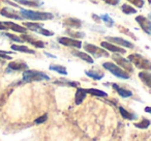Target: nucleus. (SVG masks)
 I'll return each mask as SVG.
<instances>
[{
	"instance_id": "nucleus-18",
	"label": "nucleus",
	"mask_w": 151,
	"mask_h": 141,
	"mask_svg": "<svg viewBox=\"0 0 151 141\" xmlns=\"http://www.w3.org/2000/svg\"><path fill=\"white\" fill-rule=\"evenodd\" d=\"M139 78L149 88H151V73L149 71H142L139 73Z\"/></svg>"
},
{
	"instance_id": "nucleus-34",
	"label": "nucleus",
	"mask_w": 151,
	"mask_h": 141,
	"mask_svg": "<svg viewBox=\"0 0 151 141\" xmlns=\"http://www.w3.org/2000/svg\"><path fill=\"white\" fill-rule=\"evenodd\" d=\"M5 35L7 36V38H9L12 40H14V42H17V43H23L24 40H22L21 38H19V36L15 35V34H11V33H5Z\"/></svg>"
},
{
	"instance_id": "nucleus-11",
	"label": "nucleus",
	"mask_w": 151,
	"mask_h": 141,
	"mask_svg": "<svg viewBox=\"0 0 151 141\" xmlns=\"http://www.w3.org/2000/svg\"><path fill=\"white\" fill-rule=\"evenodd\" d=\"M62 24L65 27L73 28V29H79L82 27V21L77 18H66L65 20H63Z\"/></svg>"
},
{
	"instance_id": "nucleus-32",
	"label": "nucleus",
	"mask_w": 151,
	"mask_h": 141,
	"mask_svg": "<svg viewBox=\"0 0 151 141\" xmlns=\"http://www.w3.org/2000/svg\"><path fill=\"white\" fill-rule=\"evenodd\" d=\"M126 1L129 2L130 4L134 5L136 7H138V9H142L144 7V1L143 0H126Z\"/></svg>"
},
{
	"instance_id": "nucleus-25",
	"label": "nucleus",
	"mask_w": 151,
	"mask_h": 141,
	"mask_svg": "<svg viewBox=\"0 0 151 141\" xmlns=\"http://www.w3.org/2000/svg\"><path fill=\"white\" fill-rule=\"evenodd\" d=\"M85 74L90 78L94 79V80H101L104 78V73L101 72H95V71H85Z\"/></svg>"
},
{
	"instance_id": "nucleus-4",
	"label": "nucleus",
	"mask_w": 151,
	"mask_h": 141,
	"mask_svg": "<svg viewBox=\"0 0 151 141\" xmlns=\"http://www.w3.org/2000/svg\"><path fill=\"white\" fill-rule=\"evenodd\" d=\"M103 67H105L107 71H109L111 74H113L115 77L120 79H128L129 78V74L127 72H125L124 69H122L121 67H119L117 64L113 62H110V61H107V62L103 63Z\"/></svg>"
},
{
	"instance_id": "nucleus-41",
	"label": "nucleus",
	"mask_w": 151,
	"mask_h": 141,
	"mask_svg": "<svg viewBox=\"0 0 151 141\" xmlns=\"http://www.w3.org/2000/svg\"><path fill=\"white\" fill-rule=\"evenodd\" d=\"M45 54H46L47 56H49V57H52V58H56V56H55V55H52V54H50V53L45 52Z\"/></svg>"
},
{
	"instance_id": "nucleus-13",
	"label": "nucleus",
	"mask_w": 151,
	"mask_h": 141,
	"mask_svg": "<svg viewBox=\"0 0 151 141\" xmlns=\"http://www.w3.org/2000/svg\"><path fill=\"white\" fill-rule=\"evenodd\" d=\"M71 54H73V56L82 59L83 61H86V62L90 63V64L94 62L92 56H90V55H89L88 53H86V52H81V51H78V50H73V51H71Z\"/></svg>"
},
{
	"instance_id": "nucleus-3",
	"label": "nucleus",
	"mask_w": 151,
	"mask_h": 141,
	"mask_svg": "<svg viewBox=\"0 0 151 141\" xmlns=\"http://www.w3.org/2000/svg\"><path fill=\"white\" fill-rule=\"evenodd\" d=\"M50 80V77L47 74L35 69H26L23 72L24 82H35V81Z\"/></svg>"
},
{
	"instance_id": "nucleus-26",
	"label": "nucleus",
	"mask_w": 151,
	"mask_h": 141,
	"mask_svg": "<svg viewBox=\"0 0 151 141\" xmlns=\"http://www.w3.org/2000/svg\"><path fill=\"white\" fill-rule=\"evenodd\" d=\"M86 93H89V95H96V97H104V98L108 97L107 93H105V91H103V90H99V89H96V88H87Z\"/></svg>"
},
{
	"instance_id": "nucleus-29",
	"label": "nucleus",
	"mask_w": 151,
	"mask_h": 141,
	"mask_svg": "<svg viewBox=\"0 0 151 141\" xmlns=\"http://www.w3.org/2000/svg\"><path fill=\"white\" fill-rule=\"evenodd\" d=\"M56 84L59 85H65V86H70V87H79V83L75 82V81H69V80H65V79H61V80L56 81Z\"/></svg>"
},
{
	"instance_id": "nucleus-38",
	"label": "nucleus",
	"mask_w": 151,
	"mask_h": 141,
	"mask_svg": "<svg viewBox=\"0 0 151 141\" xmlns=\"http://www.w3.org/2000/svg\"><path fill=\"white\" fill-rule=\"evenodd\" d=\"M0 29L1 30H6L7 29V27L3 24V22H0Z\"/></svg>"
},
{
	"instance_id": "nucleus-33",
	"label": "nucleus",
	"mask_w": 151,
	"mask_h": 141,
	"mask_svg": "<svg viewBox=\"0 0 151 141\" xmlns=\"http://www.w3.org/2000/svg\"><path fill=\"white\" fill-rule=\"evenodd\" d=\"M37 33L42 34V35H45V36H52L53 34H54L52 31H50V30H48V29H45L44 27H42L40 29H38Z\"/></svg>"
},
{
	"instance_id": "nucleus-7",
	"label": "nucleus",
	"mask_w": 151,
	"mask_h": 141,
	"mask_svg": "<svg viewBox=\"0 0 151 141\" xmlns=\"http://www.w3.org/2000/svg\"><path fill=\"white\" fill-rule=\"evenodd\" d=\"M57 42L65 47H71V48H77V49L82 48V42L81 40H75V38H71L60 36V38H57Z\"/></svg>"
},
{
	"instance_id": "nucleus-8",
	"label": "nucleus",
	"mask_w": 151,
	"mask_h": 141,
	"mask_svg": "<svg viewBox=\"0 0 151 141\" xmlns=\"http://www.w3.org/2000/svg\"><path fill=\"white\" fill-rule=\"evenodd\" d=\"M136 21L141 27V29L147 34H151V20L149 18H146L144 16H137Z\"/></svg>"
},
{
	"instance_id": "nucleus-42",
	"label": "nucleus",
	"mask_w": 151,
	"mask_h": 141,
	"mask_svg": "<svg viewBox=\"0 0 151 141\" xmlns=\"http://www.w3.org/2000/svg\"><path fill=\"white\" fill-rule=\"evenodd\" d=\"M149 19H150V20H151V13H150V14H149Z\"/></svg>"
},
{
	"instance_id": "nucleus-14",
	"label": "nucleus",
	"mask_w": 151,
	"mask_h": 141,
	"mask_svg": "<svg viewBox=\"0 0 151 141\" xmlns=\"http://www.w3.org/2000/svg\"><path fill=\"white\" fill-rule=\"evenodd\" d=\"M112 87H113L114 90H115L116 93H117L118 95H120V97L123 98V99H126V98H130L132 95V91L128 90V89L122 88L121 86H119V85L116 84V83H113V84H112Z\"/></svg>"
},
{
	"instance_id": "nucleus-39",
	"label": "nucleus",
	"mask_w": 151,
	"mask_h": 141,
	"mask_svg": "<svg viewBox=\"0 0 151 141\" xmlns=\"http://www.w3.org/2000/svg\"><path fill=\"white\" fill-rule=\"evenodd\" d=\"M92 18H93V20H95V21H97V22L101 21V17H99V16L94 15V14H93V15H92Z\"/></svg>"
},
{
	"instance_id": "nucleus-35",
	"label": "nucleus",
	"mask_w": 151,
	"mask_h": 141,
	"mask_svg": "<svg viewBox=\"0 0 151 141\" xmlns=\"http://www.w3.org/2000/svg\"><path fill=\"white\" fill-rule=\"evenodd\" d=\"M47 119H48V114L45 113L44 115H42V116H40L38 118H36V119L34 120V122H35L36 124H44Z\"/></svg>"
},
{
	"instance_id": "nucleus-23",
	"label": "nucleus",
	"mask_w": 151,
	"mask_h": 141,
	"mask_svg": "<svg viewBox=\"0 0 151 141\" xmlns=\"http://www.w3.org/2000/svg\"><path fill=\"white\" fill-rule=\"evenodd\" d=\"M119 112H120V114H121V116L124 118V119L134 120V119H136V118H137L136 114L130 113V112H128L127 110H125L123 107H121V106H119Z\"/></svg>"
},
{
	"instance_id": "nucleus-6",
	"label": "nucleus",
	"mask_w": 151,
	"mask_h": 141,
	"mask_svg": "<svg viewBox=\"0 0 151 141\" xmlns=\"http://www.w3.org/2000/svg\"><path fill=\"white\" fill-rule=\"evenodd\" d=\"M112 59L117 63V65L119 67H121L122 69H124L125 72L127 73H132L134 72V67H132V62H130L128 59L124 58L121 56V54H118V53H114L112 55Z\"/></svg>"
},
{
	"instance_id": "nucleus-20",
	"label": "nucleus",
	"mask_w": 151,
	"mask_h": 141,
	"mask_svg": "<svg viewBox=\"0 0 151 141\" xmlns=\"http://www.w3.org/2000/svg\"><path fill=\"white\" fill-rule=\"evenodd\" d=\"M15 1H17L20 4L27 5V7H38L44 4L40 0H15Z\"/></svg>"
},
{
	"instance_id": "nucleus-27",
	"label": "nucleus",
	"mask_w": 151,
	"mask_h": 141,
	"mask_svg": "<svg viewBox=\"0 0 151 141\" xmlns=\"http://www.w3.org/2000/svg\"><path fill=\"white\" fill-rule=\"evenodd\" d=\"M121 11L125 15H134V14L137 13V9L132 7V5L127 4V3H124V4L121 5Z\"/></svg>"
},
{
	"instance_id": "nucleus-43",
	"label": "nucleus",
	"mask_w": 151,
	"mask_h": 141,
	"mask_svg": "<svg viewBox=\"0 0 151 141\" xmlns=\"http://www.w3.org/2000/svg\"><path fill=\"white\" fill-rule=\"evenodd\" d=\"M147 1H148V2H149V3H150V4H151V0H147Z\"/></svg>"
},
{
	"instance_id": "nucleus-36",
	"label": "nucleus",
	"mask_w": 151,
	"mask_h": 141,
	"mask_svg": "<svg viewBox=\"0 0 151 141\" xmlns=\"http://www.w3.org/2000/svg\"><path fill=\"white\" fill-rule=\"evenodd\" d=\"M11 52H6V51H0V58L3 59H12L11 56H7V54H9Z\"/></svg>"
},
{
	"instance_id": "nucleus-16",
	"label": "nucleus",
	"mask_w": 151,
	"mask_h": 141,
	"mask_svg": "<svg viewBox=\"0 0 151 141\" xmlns=\"http://www.w3.org/2000/svg\"><path fill=\"white\" fill-rule=\"evenodd\" d=\"M86 95H87L86 89L81 88V87H77V91H76V95H75V103L77 105L82 104V102L85 100Z\"/></svg>"
},
{
	"instance_id": "nucleus-40",
	"label": "nucleus",
	"mask_w": 151,
	"mask_h": 141,
	"mask_svg": "<svg viewBox=\"0 0 151 141\" xmlns=\"http://www.w3.org/2000/svg\"><path fill=\"white\" fill-rule=\"evenodd\" d=\"M145 112H147V113H150L151 114V106H148V107L145 108Z\"/></svg>"
},
{
	"instance_id": "nucleus-37",
	"label": "nucleus",
	"mask_w": 151,
	"mask_h": 141,
	"mask_svg": "<svg viewBox=\"0 0 151 141\" xmlns=\"http://www.w3.org/2000/svg\"><path fill=\"white\" fill-rule=\"evenodd\" d=\"M103 1L109 5H117L119 3V0H103Z\"/></svg>"
},
{
	"instance_id": "nucleus-9",
	"label": "nucleus",
	"mask_w": 151,
	"mask_h": 141,
	"mask_svg": "<svg viewBox=\"0 0 151 141\" xmlns=\"http://www.w3.org/2000/svg\"><path fill=\"white\" fill-rule=\"evenodd\" d=\"M107 40H109L110 43L112 44H115L117 46H121V47H124V48H128V49H132L134 48V44L128 40H124L122 38H117V36H107Z\"/></svg>"
},
{
	"instance_id": "nucleus-12",
	"label": "nucleus",
	"mask_w": 151,
	"mask_h": 141,
	"mask_svg": "<svg viewBox=\"0 0 151 141\" xmlns=\"http://www.w3.org/2000/svg\"><path fill=\"white\" fill-rule=\"evenodd\" d=\"M0 14L3 16V17H6V18H11V19H16V20H22L23 17L21 16L20 13H16L14 9H9V7H4V9H1Z\"/></svg>"
},
{
	"instance_id": "nucleus-10",
	"label": "nucleus",
	"mask_w": 151,
	"mask_h": 141,
	"mask_svg": "<svg viewBox=\"0 0 151 141\" xmlns=\"http://www.w3.org/2000/svg\"><path fill=\"white\" fill-rule=\"evenodd\" d=\"M101 48H104L105 50L107 51H111V52L113 53H118V54H125V49L121 48V47L117 46V45L115 44H112V43L110 42H101Z\"/></svg>"
},
{
	"instance_id": "nucleus-24",
	"label": "nucleus",
	"mask_w": 151,
	"mask_h": 141,
	"mask_svg": "<svg viewBox=\"0 0 151 141\" xmlns=\"http://www.w3.org/2000/svg\"><path fill=\"white\" fill-rule=\"evenodd\" d=\"M23 26H25L26 29H29V30H32L34 32H37L38 29L42 27V24L40 23H35V22H25L23 24Z\"/></svg>"
},
{
	"instance_id": "nucleus-5",
	"label": "nucleus",
	"mask_w": 151,
	"mask_h": 141,
	"mask_svg": "<svg viewBox=\"0 0 151 141\" xmlns=\"http://www.w3.org/2000/svg\"><path fill=\"white\" fill-rule=\"evenodd\" d=\"M84 49L86 51V53H88L90 56H93L95 58H101V57H109L110 54L107 50H105L104 48L97 47L95 45L92 44H85Z\"/></svg>"
},
{
	"instance_id": "nucleus-1",
	"label": "nucleus",
	"mask_w": 151,
	"mask_h": 141,
	"mask_svg": "<svg viewBox=\"0 0 151 141\" xmlns=\"http://www.w3.org/2000/svg\"><path fill=\"white\" fill-rule=\"evenodd\" d=\"M23 19L32 20V21H46V20H52L54 15L51 13H45V12H33L22 9L20 12Z\"/></svg>"
},
{
	"instance_id": "nucleus-31",
	"label": "nucleus",
	"mask_w": 151,
	"mask_h": 141,
	"mask_svg": "<svg viewBox=\"0 0 151 141\" xmlns=\"http://www.w3.org/2000/svg\"><path fill=\"white\" fill-rule=\"evenodd\" d=\"M67 33L69 34L71 38H75V40H78V38H82L85 36V34L83 32H77V31H71V30H67Z\"/></svg>"
},
{
	"instance_id": "nucleus-15",
	"label": "nucleus",
	"mask_w": 151,
	"mask_h": 141,
	"mask_svg": "<svg viewBox=\"0 0 151 141\" xmlns=\"http://www.w3.org/2000/svg\"><path fill=\"white\" fill-rule=\"evenodd\" d=\"M9 69L12 71H26L28 69V65L24 61H12L9 64Z\"/></svg>"
},
{
	"instance_id": "nucleus-17",
	"label": "nucleus",
	"mask_w": 151,
	"mask_h": 141,
	"mask_svg": "<svg viewBox=\"0 0 151 141\" xmlns=\"http://www.w3.org/2000/svg\"><path fill=\"white\" fill-rule=\"evenodd\" d=\"M5 26L7 27V29H12L13 31H16V32H19V33H23L25 34L27 29L23 26H20L16 23H13V22H3Z\"/></svg>"
},
{
	"instance_id": "nucleus-30",
	"label": "nucleus",
	"mask_w": 151,
	"mask_h": 141,
	"mask_svg": "<svg viewBox=\"0 0 151 141\" xmlns=\"http://www.w3.org/2000/svg\"><path fill=\"white\" fill-rule=\"evenodd\" d=\"M101 20L106 24V26H108V27H113L114 23H115V22H114V20L112 19L109 15H107V14H104V15H101Z\"/></svg>"
},
{
	"instance_id": "nucleus-22",
	"label": "nucleus",
	"mask_w": 151,
	"mask_h": 141,
	"mask_svg": "<svg viewBox=\"0 0 151 141\" xmlns=\"http://www.w3.org/2000/svg\"><path fill=\"white\" fill-rule=\"evenodd\" d=\"M49 69H51V71H54V72L58 73V74H60V75H63V76H66V75H67V69H66V67H63V65L51 64L50 67H49Z\"/></svg>"
},
{
	"instance_id": "nucleus-28",
	"label": "nucleus",
	"mask_w": 151,
	"mask_h": 141,
	"mask_svg": "<svg viewBox=\"0 0 151 141\" xmlns=\"http://www.w3.org/2000/svg\"><path fill=\"white\" fill-rule=\"evenodd\" d=\"M150 124H151L150 120L147 119V118H143L140 122H134V126L136 127V128H139V129H142V130H144V129H148Z\"/></svg>"
},
{
	"instance_id": "nucleus-21",
	"label": "nucleus",
	"mask_w": 151,
	"mask_h": 141,
	"mask_svg": "<svg viewBox=\"0 0 151 141\" xmlns=\"http://www.w3.org/2000/svg\"><path fill=\"white\" fill-rule=\"evenodd\" d=\"M12 49L14 51H18V52L28 53V54H35V51L28 48L26 46H23V45H12Z\"/></svg>"
},
{
	"instance_id": "nucleus-2",
	"label": "nucleus",
	"mask_w": 151,
	"mask_h": 141,
	"mask_svg": "<svg viewBox=\"0 0 151 141\" xmlns=\"http://www.w3.org/2000/svg\"><path fill=\"white\" fill-rule=\"evenodd\" d=\"M127 59L132 62V65L142 71H150L151 69V61L145 58L143 55L138 54V53H132L128 56Z\"/></svg>"
},
{
	"instance_id": "nucleus-19",
	"label": "nucleus",
	"mask_w": 151,
	"mask_h": 141,
	"mask_svg": "<svg viewBox=\"0 0 151 141\" xmlns=\"http://www.w3.org/2000/svg\"><path fill=\"white\" fill-rule=\"evenodd\" d=\"M21 38L23 40H26V42H28L29 44L33 45L34 47H36V48H45V43L42 42V40H34L33 38H31V36L27 35V34H23V35L21 36Z\"/></svg>"
}]
</instances>
